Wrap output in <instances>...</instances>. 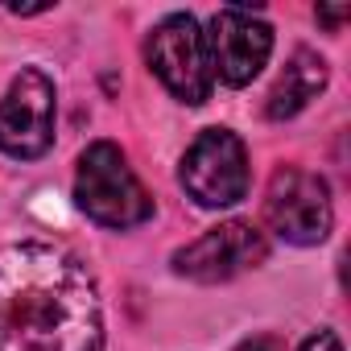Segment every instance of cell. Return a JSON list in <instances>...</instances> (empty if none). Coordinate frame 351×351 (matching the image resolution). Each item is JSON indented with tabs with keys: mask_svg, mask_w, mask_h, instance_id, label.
<instances>
[{
	"mask_svg": "<svg viewBox=\"0 0 351 351\" xmlns=\"http://www.w3.org/2000/svg\"><path fill=\"white\" fill-rule=\"evenodd\" d=\"M298 351H343V343H339V335H335V330H314Z\"/></svg>",
	"mask_w": 351,
	"mask_h": 351,
	"instance_id": "cell-10",
	"label": "cell"
},
{
	"mask_svg": "<svg viewBox=\"0 0 351 351\" xmlns=\"http://www.w3.org/2000/svg\"><path fill=\"white\" fill-rule=\"evenodd\" d=\"M265 228L293 248L322 244L335 228V203L326 182L302 165H281L265 195Z\"/></svg>",
	"mask_w": 351,
	"mask_h": 351,
	"instance_id": "cell-5",
	"label": "cell"
},
{
	"mask_svg": "<svg viewBox=\"0 0 351 351\" xmlns=\"http://www.w3.org/2000/svg\"><path fill=\"white\" fill-rule=\"evenodd\" d=\"M178 182L207 211L236 207L248 195V186H252V169H248L244 141L232 128H203L191 141V149L182 153Z\"/></svg>",
	"mask_w": 351,
	"mask_h": 351,
	"instance_id": "cell-4",
	"label": "cell"
},
{
	"mask_svg": "<svg viewBox=\"0 0 351 351\" xmlns=\"http://www.w3.org/2000/svg\"><path fill=\"white\" fill-rule=\"evenodd\" d=\"M75 203L79 211L112 232H128L153 215V199L132 173L128 157L112 141H95L79 153L75 165Z\"/></svg>",
	"mask_w": 351,
	"mask_h": 351,
	"instance_id": "cell-2",
	"label": "cell"
},
{
	"mask_svg": "<svg viewBox=\"0 0 351 351\" xmlns=\"http://www.w3.org/2000/svg\"><path fill=\"white\" fill-rule=\"evenodd\" d=\"M58 91L42 66H21L0 99V153L13 161H38L54 145Z\"/></svg>",
	"mask_w": 351,
	"mask_h": 351,
	"instance_id": "cell-6",
	"label": "cell"
},
{
	"mask_svg": "<svg viewBox=\"0 0 351 351\" xmlns=\"http://www.w3.org/2000/svg\"><path fill=\"white\" fill-rule=\"evenodd\" d=\"M265 261H269V236L248 219H228V223H215L211 232H203L199 240L182 244L169 265L186 281L219 285L248 269H261Z\"/></svg>",
	"mask_w": 351,
	"mask_h": 351,
	"instance_id": "cell-7",
	"label": "cell"
},
{
	"mask_svg": "<svg viewBox=\"0 0 351 351\" xmlns=\"http://www.w3.org/2000/svg\"><path fill=\"white\" fill-rule=\"evenodd\" d=\"M236 351H281V343H277V339H269V335H256V339L240 343Z\"/></svg>",
	"mask_w": 351,
	"mask_h": 351,
	"instance_id": "cell-12",
	"label": "cell"
},
{
	"mask_svg": "<svg viewBox=\"0 0 351 351\" xmlns=\"http://www.w3.org/2000/svg\"><path fill=\"white\" fill-rule=\"evenodd\" d=\"M330 83V66L322 54L314 50H293V58L285 62V71L277 75V83L269 87L265 99V116L269 120H293L298 112H306Z\"/></svg>",
	"mask_w": 351,
	"mask_h": 351,
	"instance_id": "cell-9",
	"label": "cell"
},
{
	"mask_svg": "<svg viewBox=\"0 0 351 351\" xmlns=\"http://www.w3.org/2000/svg\"><path fill=\"white\" fill-rule=\"evenodd\" d=\"M207 34V58H211V75L223 87H248L273 54V25L252 13V9H219L211 17Z\"/></svg>",
	"mask_w": 351,
	"mask_h": 351,
	"instance_id": "cell-8",
	"label": "cell"
},
{
	"mask_svg": "<svg viewBox=\"0 0 351 351\" xmlns=\"http://www.w3.org/2000/svg\"><path fill=\"white\" fill-rule=\"evenodd\" d=\"M0 351H104V302L87 261L54 240L0 248Z\"/></svg>",
	"mask_w": 351,
	"mask_h": 351,
	"instance_id": "cell-1",
	"label": "cell"
},
{
	"mask_svg": "<svg viewBox=\"0 0 351 351\" xmlns=\"http://www.w3.org/2000/svg\"><path fill=\"white\" fill-rule=\"evenodd\" d=\"M145 62L161 79V87L191 108L207 104L215 91L211 58H207V34L191 13H169L153 25L145 42Z\"/></svg>",
	"mask_w": 351,
	"mask_h": 351,
	"instance_id": "cell-3",
	"label": "cell"
},
{
	"mask_svg": "<svg viewBox=\"0 0 351 351\" xmlns=\"http://www.w3.org/2000/svg\"><path fill=\"white\" fill-rule=\"evenodd\" d=\"M347 13H351L347 5H339V9H326V5H318V9H314V17H318V21H322V25H326L330 34H335V29H339V25L347 21Z\"/></svg>",
	"mask_w": 351,
	"mask_h": 351,
	"instance_id": "cell-11",
	"label": "cell"
}]
</instances>
